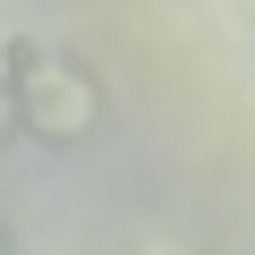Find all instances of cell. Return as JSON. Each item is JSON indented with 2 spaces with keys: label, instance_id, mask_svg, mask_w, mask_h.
Segmentation results:
<instances>
[{
  "label": "cell",
  "instance_id": "cell-1",
  "mask_svg": "<svg viewBox=\"0 0 255 255\" xmlns=\"http://www.w3.org/2000/svg\"><path fill=\"white\" fill-rule=\"evenodd\" d=\"M0 94H9V119L17 136H34L43 153H77L102 136L111 119V85L94 60H77L68 43H43V34H9L0 43Z\"/></svg>",
  "mask_w": 255,
  "mask_h": 255
},
{
  "label": "cell",
  "instance_id": "cell-2",
  "mask_svg": "<svg viewBox=\"0 0 255 255\" xmlns=\"http://www.w3.org/2000/svg\"><path fill=\"white\" fill-rule=\"evenodd\" d=\"M17 145V119H9V94H0V153Z\"/></svg>",
  "mask_w": 255,
  "mask_h": 255
},
{
  "label": "cell",
  "instance_id": "cell-4",
  "mask_svg": "<svg viewBox=\"0 0 255 255\" xmlns=\"http://www.w3.org/2000/svg\"><path fill=\"white\" fill-rule=\"evenodd\" d=\"M0 255H26V247H17V230H9V221H0Z\"/></svg>",
  "mask_w": 255,
  "mask_h": 255
},
{
  "label": "cell",
  "instance_id": "cell-3",
  "mask_svg": "<svg viewBox=\"0 0 255 255\" xmlns=\"http://www.w3.org/2000/svg\"><path fill=\"white\" fill-rule=\"evenodd\" d=\"M136 255H187V247H170V238H145V247H136Z\"/></svg>",
  "mask_w": 255,
  "mask_h": 255
}]
</instances>
